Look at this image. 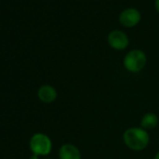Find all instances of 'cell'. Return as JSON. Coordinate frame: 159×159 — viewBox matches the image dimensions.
I'll return each mask as SVG.
<instances>
[{
	"instance_id": "1",
	"label": "cell",
	"mask_w": 159,
	"mask_h": 159,
	"mask_svg": "<svg viewBox=\"0 0 159 159\" xmlns=\"http://www.w3.org/2000/svg\"><path fill=\"white\" fill-rule=\"evenodd\" d=\"M125 145L132 151H143L150 143V136L147 130L140 126L127 128L123 134Z\"/></svg>"
},
{
	"instance_id": "2",
	"label": "cell",
	"mask_w": 159,
	"mask_h": 159,
	"mask_svg": "<svg viewBox=\"0 0 159 159\" xmlns=\"http://www.w3.org/2000/svg\"><path fill=\"white\" fill-rule=\"evenodd\" d=\"M147 56L141 50L135 49L128 52L123 61L125 68L130 73H139L146 66Z\"/></svg>"
},
{
	"instance_id": "3",
	"label": "cell",
	"mask_w": 159,
	"mask_h": 159,
	"mask_svg": "<svg viewBox=\"0 0 159 159\" xmlns=\"http://www.w3.org/2000/svg\"><path fill=\"white\" fill-rule=\"evenodd\" d=\"M30 149L33 154L38 156L39 155H48L52 149V139L43 133H36L30 139Z\"/></svg>"
},
{
	"instance_id": "4",
	"label": "cell",
	"mask_w": 159,
	"mask_h": 159,
	"mask_svg": "<svg viewBox=\"0 0 159 159\" xmlns=\"http://www.w3.org/2000/svg\"><path fill=\"white\" fill-rule=\"evenodd\" d=\"M108 43L112 49L122 51L127 48L129 39L125 32L121 30H113L108 35Z\"/></svg>"
},
{
	"instance_id": "5",
	"label": "cell",
	"mask_w": 159,
	"mask_h": 159,
	"mask_svg": "<svg viewBox=\"0 0 159 159\" xmlns=\"http://www.w3.org/2000/svg\"><path fill=\"white\" fill-rule=\"evenodd\" d=\"M141 19V15L139 11L136 9H126L123 11L119 16V22L120 24L125 27H134L136 26Z\"/></svg>"
},
{
	"instance_id": "6",
	"label": "cell",
	"mask_w": 159,
	"mask_h": 159,
	"mask_svg": "<svg viewBox=\"0 0 159 159\" xmlns=\"http://www.w3.org/2000/svg\"><path fill=\"white\" fill-rule=\"evenodd\" d=\"M58 156L59 159H82V152L76 145L65 143L60 147Z\"/></svg>"
},
{
	"instance_id": "7",
	"label": "cell",
	"mask_w": 159,
	"mask_h": 159,
	"mask_svg": "<svg viewBox=\"0 0 159 159\" xmlns=\"http://www.w3.org/2000/svg\"><path fill=\"white\" fill-rule=\"evenodd\" d=\"M38 97L43 103H52L57 98V91L53 86L45 84L39 87L38 91Z\"/></svg>"
},
{
	"instance_id": "8",
	"label": "cell",
	"mask_w": 159,
	"mask_h": 159,
	"mask_svg": "<svg viewBox=\"0 0 159 159\" xmlns=\"http://www.w3.org/2000/svg\"><path fill=\"white\" fill-rule=\"evenodd\" d=\"M158 123H159V119L155 113L147 112L142 116V118L140 120L139 126L148 131V130H152V129L155 128L157 126Z\"/></svg>"
},
{
	"instance_id": "9",
	"label": "cell",
	"mask_w": 159,
	"mask_h": 159,
	"mask_svg": "<svg viewBox=\"0 0 159 159\" xmlns=\"http://www.w3.org/2000/svg\"><path fill=\"white\" fill-rule=\"evenodd\" d=\"M154 6H155L156 11L159 12V0H155V1H154Z\"/></svg>"
},
{
	"instance_id": "10",
	"label": "cell",
	"mask_w": 159,
	"mask_h": 159,
	"mask_svg": "<svg viewBox=\"0 0 159 159\" xmlns=\"http://www.w3.org/2000/svg\"><path fill=\"white\" fill-rule=\"evenodd\" d=\"M29 159H39V156H38V155H36V154H33Z\"/></svg>"
},
{
	"instance_id": "11",
	"label": "cell",
	"mask_w": 159,
	"mask_h": 159,
	"mask_svg": "<svg viewBox=\"0 0 159 159\" xmlns=\"http://www.w3.org/2000/svg\"><path fill=\"white\" fill-rule=\"evenodd\" d=\"M153 159H159V151L155 153V155H154Z\"/></svg>"
},
{
	"instance_id": "12",
	"label": "cell",
	"mask_w": 159,
	"mask_h": 159,
	"mask_svg": "<svg viewBox=\"0 0 159 159\" xmlns=\"http://www.w3.org/2000/svg\"><path fill=\"white\" fill-rule=\"evenodd\" d=\"M47 159H49V158H47Z\"/></svg>"
}]
</instances>
